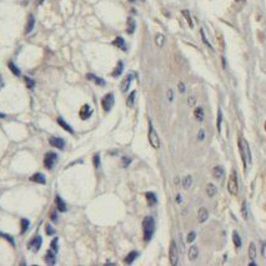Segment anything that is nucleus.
<instances>
[{
    "label": "nucleus",
    "instance_id": "f257e3e1",
    "mask_svg": "<svg viewBox=\"0 0 266 266\" xmlns=\"http://www.w3.org/2000/svg\"><path fill=\"white\" fill-rule=\"evenodd\" d=\"M239 151H240V155H241V160H242V164H244V168H245V171H246V166H247V162L251 164V151H250V148H249V144L246 140L244 139H239Z\"/></svg>",
    "mask_w": 266,
    "mask_h": 266
},
{
    "label": "nucleus",
    "instance_id": "f03ea898",
    "mask_svg": "<svg viewBox=\"0 0 266 266\" xmlns=\"http://www.w3.org/2000/svg\"><path fill=\"white\" fill-rule=\"evenodd\" d=\"M143 231H144V240L150 241L154 231H155V220L151 216H146L143 221Z\"/></svg>",
    "mask_w": 266,
    "mask_h": 266
},
{
    "label": "nucleus",
    "instance_id": "7ed1b4c3",
    "mask_svg": "<svg viewBox=\"0 0 266 266\" xmlns=\"http://www.w3.org/2000/svg\"><path fill=\"white\" fill-rule=\"evenodd\" d=\"M227 190L231 195H238L239 192V182H238V175L235 171H231L229 181H227Z\"/></svg>",
    "mask_w": 266,
    "mask_h": 266
},
{
    "label": "nucleus",
    "instance_id": "20e7f679",
    "mask_svg": "<svg viewBox=\"0 0 266 266\" xmlns=\"http://www.w3.org/2000/svg\"><path fill=\"white\" fill-rule=\"evenodd\" d=\"M149 143H150V145L154 149H159L160 148V139H159V135H157L156 130L154 129L151 121L149 122Z\"/></svg>",
    "mask_w": 266,
    "mask_h": 266
},
{
    "label": "nucleus",
    "instance_id": "39448f33",
    "mask_svg": "<svg viewBox=\"0 0 266 266\" xmlns=\"http://www.w3.org/2000/svg\"><path fill=\"white\" fill-rule=\"evenodd\" d=\"M169 259H170V264L173 266L178 265L179 261V251H178V246L175 241L170 242V249H169Z\"/></svg>",
    "mask_w": 266,
    "mask_h": 266
},
{
    "label": "nucleus",
    "instance_id": "423d86ee",
    "mask_svg": "<svg viewBox=\"0 0 266 266\" xmlns=\"http://www.w3.org/2000/svg\"><path fill=\"white\" fill-rule=\"evenodd\" d=\"M113 105H114V95L109 92L101 99V106L104 108L105 111H109L113 108Z\"/></svg>",
    "mask_w": 266,
    "mask_h": 266
},
{
    "label": "nucleus",
    "instance_id": "0eeeda50",
    "mask_svg": "<svg viewBox=\"0 0 266 266\" xmlns=\"http://www.w3.org/2000/svg\"><path fill=\"white\" fill-rule=\"evenodd\" d=\"M56 160H58V155L55 154V152H48L46 155H45V157H44V165H45V168L46 169H51L53 166L55 165V162H56Z\"/></svg>",
    "mask_w": 266,
    "mask_h": 266
},
{
    "label": "nucleus",
    "instance_id": "6e6552de",
    "mask_svg": "<svg viewBox=\"0 0 266 266\" xmlns=\"http://www.w3.org/2000/svg\"><path fill=\"white\" fill-rule=\"evenodd\" d=\"M41 244H43V239H41V236H35L34 239H32L30 242H29V249L30 250H32L34 252H38L39 250H40V247H41Z\"/></svg>",
    "mask_w": 266,
    "mask_h": 266
},
{
    "label": "nucleus",
    "instance_id": "1a4fd4ad",
    "mask_svg": "<svg viewBox=\"0 0 266 266\" xmlns=\"http://www.w3.org/2000/svg\"><path fill=\"white\" fill-rule=\"evenodd\" d=\"M49 143H50L51 146H54V148H56V149H64V146H65V141H64L61 138L51 136V138L49 139Z\"/></svg>",
    "mask_w": 266,
    "mask_h": 266
},
{
    "label": "nucleus",
    "instance_id": "9d476101",
    "mask_svg": "<svg viewBox=\"0 0 266 266\" xmlns=\"http://www.w3.org/2000/svg\"><path fill=\"white\" fill-rule=\"evenodd\" d=\"M91 114H92V110L90 109V106H89L88 104L84 105V106L81 108V110H80V118H81L83 120L89 119V118L91 116Z\"/></svg>",
    "mask_w": 266,
    "mask_h": 266
},
{
    "label": "nucleus",
    "instance_id": "9b49d317",
    "mask_svg": "<svg viewBox=\"0 0 266 266\" xmlns=\"http://www.w3.org/2000/svg\"><path fill=\"white\" fill-rule=\"evenodd\" d=\"M131 80H132V75H131V74H129V75H127V76L121 81L120 88H121V91H122V92H126V91L129 90L130 84H131Z\"/></svg>",
    "mask_w": 266,
    "mask_h": 266
},
{
    "label": "nucleus",
    "instance_id": "f8f14e48",
    "mask_svg": "<svg viewBox=\"0 0 266 266\" xmlns=\"http://www.w3.org/2000/svg\"><path fill=\"white\" fill-rule=\"evenodd\" d=\"M209 217V212L205 208H200L199 209V212H197V220L199 222H205Z\"/></svg>",
    "mask_w": 266,
    "mask_h": 266
},
{
    "label": "nucleus",
    "instance_id": "ddd939ff",
    "mask_svg": "<svg viewBox=\"0 0 266 266\" xmlns=\"http://www.w3.org/2000/svg\"><path fill=\"white\" fill-rule=\"evenodd\" d=\"M145 197H146V201L149 204V206H154L157 204V197L154 192H146L145 194Z\"/></svg>",
    "mask_w": 266,
    "mask_h": 266
},
{
    "label": "nucleus",
    "instance_id": "4468645a",
    "mask_svg": "<svg viewBox=\"0 0 266 266\" xmlns=\"http://www.w3.org/2000/svg\"><path fill=\"white\" fill-rule=\"evenodd\" d=\"M86 79L94 81L96 85H100V86H104V85H105V81H104L101 78H99V76H96V75H94V74H86Z\"/></svg>",
    "mask_w": 266,
    "mask_h": 266
},
{
    "label": "nucleus",
    "instance_id": "2eb2a0df",
    "mask_svg": "<svg viewBox=\"0 0 266 266\" xmlns=\"http://www.w3.org/2000/svg\"><path fill=\"white\" fill-rule=\"evenodd\" d=\"M30 181H32V182H38V184H45V182H46L45 176H44L43 174H40V173H36V174L32 175V176L30 178Z\"/></svg>",
    "mask_w": 266,
    "mask_h": 266
},
{
    "label": "nucleus",
    "instance_id": "dca6fc26",
    "mask_svg": "<svg viewBox=\"0 0 266 266\" xmlns=\"http://www.w3.org/2000/svg\"><path fill=\"white\" fill-rule=\"evenodd\" d=\"M34 25H35V19L32 15H29L28 18V23H26V26H25V34H29V32L34 29Z\"/></svg>",
    "mask_w": 266,
    "mask_h": 266
},
{
    "label": "nucleus",
    "instance_id": "f3484780",
    "mask_svg": "<svg viewBox=\"0 0 266 266\" xmlns=\"http://www.w3.org/2000/svg\"><path fill=\"white\" fill-rule=\"evenodd\" d=\"M45 262L48 265H54L55 264V252L53 250H49L46 254H45V257H44Z\"/></svg>",
    "mask_w": 266,
    "mask_h": 266
},
{
    "label": "nucleus",
    "instance_id": "a211bd4d",
    "mask_svg": "<svg viewBox=\"0 0 266 266\" xmlns=\"http://www.w3.org/2000/svg\"><path fill=\"white\" fill-rule=\"evenodd\" d=\"M55 204H56V208H58V210L59 211H61V212H65L66 210V204L64 203V200L60 197V196H56V199H55Z\"/></svg>",
    "mask_w": 266,
    "mask_h": 266
},
{
    "label": "nucleus",
    "instance_id": "6ab92c4d",
    "mask_svg": "<svg viewBox=\"0 0 266 266\" xmlns=\"http://www.w3.org/2000/svg\"><path fill=\"white\" fill-rule=\"evenodd\" d=\"M189 259L191 260V261H194V260H196L197 259V256H199V249H197V246H195V245H192L190 249H189Z\"/></svg>",
    "mask_w": 266,
    "mask_h": 266
},
{
    "label": "nucleus",
    "instance_id": "aec40b11",
    "mask_svg": "<svg viewBox=\"0 0 266 266\" xmlns=\"http://www.w3.org/2000/svg\"><path fill=\"white\" fill-rule=\"evenodd\" d=\"M135 28H136V23L132 18H127V28H126V31L127 34H132V32L135 31Z\"/></svg>",
    "mask_w": 266,
    "mask_h": 266
},
{
    "label": "nucleus",
    "instance_id": "412c9836",
    "mask_svg": "<svg viewBox=\"0 0 266 266\" xmlns=\"http://www.w3.org/2000/svg\"><path fill=\"white\" fill-rule=\"evenodd\" d=\"M113 45H115V46L120 48L121 50L126 51V44H125V40H124L121 36H118V38H116V39L113 41Z\"/></svg>",
    "mask_w": 266,
    "mask_h": 266
},
{
    "label": "nucleus",
    "instance_id": "4be33fe9",
    "mask_svg": "<svg viewBox=\"0 0 266 266\" xmlns=\"http://www.w3.org/2000/svg\"><path fill=\"white\" fill-rule=\"evenodd\" d=\"M224 174H225V171H224L222 166H215L214 170H212V175L215 179H221L224 176Z\"/></svg>",
    "mask_w": 266,
    "mask_h": 266
},
{
    "label": "nucleus",
    "instance_id": "5701e85b",
    "mask_svg": "<svg viewBox=\"0 0 266 266\" xmlns=\"http://www.w3.org/2000/svg\"><path fill=\"white\" fill-rule=\"evenodd\" d=\"M58 124H59V125H60V126H61L64 130H66V131H68V132H71V134L74 132V130L71 129V126H70L68 122H65V120H64L62 118H58Z\"/></svg>",
    "mask_w": 266,
    "mask_h": 266
},
{
    "label": "nucleus",
    "instance_id": "b1692460",
    "mask_svg": "<svg viewBox=\"0 0 266 266\" xmlns=\"http://www.w3.org/2000/svg\"><path fill=\"white\" fill-rule=\"evenodd\" d=\"M139 256V252L138 251H131V252H129L127 254V256L125 257V264H131V262H134V260L136 259Z\"/></svg>",
    "mask_w": 266,
    "mask_h": 266
},
{
    "label": "nucleus",
    "instance_id": "393cba45",
    "mask_svg": "<svg viewBox=\"0 0 266 266\" xmlns=\"http://www.w3.org/2000/svg\"><path fill=\"white\" fill-rule=\"evenodd\" d=\"M256 255H257L256 246H255L254 242H250V245H249V257H250V260H255Z\"/></svg>",
    "mask_w": 266,
    "mask_h": 266
},
{
    "label": "nucleus",
    "instance_id": "a878e982",
    "mask_svg": "<svg viewBox=\"0 0 266 266\" xmlns=\"http://www.w3.org/2000/svg\"><path fill=\"white\" fill-rule=\"evenodd\" d=\"M216 192H217L216 186H215L214 184H208V186H206V194H208V196H209V197H212V196L216 195Z\"/></svg>",
    "mask_w": 266,
    "mask_h": 266
},
{
    "label": "nucleus",
    "instance_id": "bb28decb",
    "mask_svg": "<svg viewBox=\"0 0 266 266\" xmlns=\"http://www.w3.org/2000/svg\"><path fill=\"white\" fill-rule=\"evenodd\" d=\"M232 241H234V245H235V247H241V238H240V235L238 234L236 231H234L232 232Z\"/></svg>",
    "mask_w": 266,
    "mask_h": 266
},
{
    "label": "nucleus",
    "instance_id": "cd10ccee",
    "mask_svg": "<svg viewBox=\"0 0 266 266\" xmlns=\"http://www.w3.org/2000/svg\"><path fill=\"white\" fill-rule=\"evenodd\" d=\"M191 184H192V178H191L190 175H187V176H185V178L182 179V187H184L185 190L190 189Z\"/></svg>",
    "mask_w": 266,
    "mask_h": 266
},
{
    "label": "nucleus",
    "instance_id": "c85d7f7f",
    "mask_svg": "<svg viewBox=\"0 0 266 266\" xmlns=\"http://www.w3.org/2000/svg\"><path fill=\"white\" fill-rule=\"evenodd\" d=\"M194 115H195V118H196L199 121H203V120H204V109H203V108H196Z\"/></svg>",
    "mask_w": 266,
    "mask_h": 266
},
{
    "label": "nucleus",
    "instance_id": "c756f323",
    "mask_svg": "<svg viewBox=\"0 0 266 266\" xmlns=\"http://www.w3.org/2000/svg\"><path fill=\"white\" fill-rule=\"evenodd\" d=\"M181 14L184 15V18H185V20L187 21L189 26H190V28H192V26H194V23H192V19H191L190 11H189V10H182V11H181Z\"/></svg>",
    "mask_w": 266,
    "mask_h": 266
},
{
    "label": "nucleus",
    "instance_id": "7c9ffc66",
    "mask_svg": "<svg viewBox=\"0 0 266 266\" xmlns=\"http://www.w3.org/2000/svg\"><path fill=\"white\" fill-rule=\"evenodd\" d=\"M8 66H9V69H10V71L14 74V75H16V76H20V70H19V68L18 66L13 62V61H10L9 64H8Z\"/></svg>",
    "mask_w": 266,
    "mask_h": 266
},
{
    "label": "nucleus",
    "instance_id": "2f4dec72",
    "mask_svg": "<svg viewBox=\"0 0 266 266\" xmlns=\"http://www.w3.org/2000/svg\"><path fill=\"white\" fill-rule=\"evenodd\" d=\"M122 68H124V64H122V61H119L118 62V66H116V69H115V71H113L111 73V75L113 76H119V75H121V73H122Z\"/></svg>",
    "mask_w": 266,
    "mask_h": 266
},
{
    "label": "nucleus",
    "instance_id": "473e14b6",
    "mask_svg": "<svg viewBox=\"0 0 266 266\" xmlns=\"http://www.w3.org/2000/svg\"><path fill=\"white\" fill-rule=\"evenodd\" d=\"M135 96H136V91H131V94L129 95L127 100H126V105L129 108H131L132 105H134V101H135Z\"/></svg>",
    "mask_w": 266,
    "mask_h": 266
},
{
    "label": "nucleus",
    "instance_id": "72a5a7b5",
    "mask_svg": "<svg viewBox=\"0 0 266 266\" xmlns=\"http://www.w3.org/2000/svg\"><path fill=\"white\" fill-rule=\"evenodd\" d=\"M155 43H156V45H157L159 48H161V46L164 45V43H165V36H164L162 34H157V35L155 36Z\"/></svg>",
    "mask_w": 266,
    "mask_h": 266
},
{
    "label": "nucleus",
    "instance_id": "f704fd0d",
    "mask_svg": "<svg viewBox=\"0 0 266 266\" xmlns=\"http://www.w3.org/2000/svg\"><path fill=\"white\" fill-rule=\"evenodd\" d=\"M221 122H222V111H221V109H219L217 110V125H216L219 132L221 131Z\"/></svg>",
    "mask_w": 266,
    "mask_h": 266
},
{
    "label": "nucleus",
    "instance_id": "c9c22d12",
    "mask_svg": "<svg viewBox=\"0 0 266 266\" xmlns=\"http://www.w3.org/2000/svg\"><path fill=\"white\" fill-rule=\"evenodd\" d=\"M29 225H30V222H29V220L28 219H21V234H24V232L28 230V227H29Z\"/></svg>",
    "mask_w": 266,
    "mask_h": 266
},
{
    "label": "nucleus",
    "instance_id": "e433bc0d",
    "mask_svg": "<svg viewBox=\"0 0 266 266\" xmlns=\"http://www.w3.org/2000/svg\"><path fill=\"white\" fill-rule=\"evenodd\" d=\"M200 34H201V38H203V41H204V44H205V45H208V48L212 49V45L209 43V40H208L206 35H205V32H204V29H200Z\"/></svg>",
    "mask_w": 266,
    "mask_h": 266
},
{
    "label": "nucleus",
    "instance_id": "4c0bfd02",
    "mask_svg": "<svg viewBox=\"0 0 266 266\" xmlns=\"http://www.w3.org/2000/svg\"><path fill=\"white\" fill-rule=\"evenodd\" d=\"M58 241H59V239L58 238H54V240L51 241V244H50V247H51V250L56 254L58 252V250H59V247H58Z\"/></svg>",
    "mask_w": 266,
    "mask_h": 266
},
{
    "label": "nucleus",
    "instance_id": "58836bf2",
    "mask_svg": "<svg viewBox=\"0 0 266 266\" xmlns=\"http://www.w3.org/2000/svg\"><path fill=\"white\" fill-rule=\"evenodd\" d=\"M241 212H242V217L246 220V219H247V216H249V214H247V204H246V201H244V203H242Z\"/></svg>",
    "mask_w": 266,
    "mask_h": 266
},
{
    "label": "nucleus",
    "instance_id": "ea45409f",
    "mask_svg": "<svg viewBox=\"0 0 266 266\" xmlns=\"http://www.w3.org/2000/svg\"><path fill=\"white\" fill-rule=\"evenodd\" d=\"M24 80H25V84H26V86H28L29 89H32V88H34V85H35L34 80H31V79L28 78V76H24Z\"/></svg>",
    "mask_w": 266,
    "mask_h": 266
},
{
    "label": "nucleus",
    "instance_id": "a19ab883",
    "mask_svg": "<svg viewBox=\"0 0 266 266\" xmlns=\"http://www.w3.org/2000/svg\"><path fill=\"white\" fill-rule=\"evenodd\" d=\"M121 160H122V166H124V168H127V166L131 164V157L124 156V157H121Z\"/></svg>",
    "mask_w": 266,
    "mask_h": 266
},
{
    "label": "nucleus",
    "instance_id": "79ce46f5",
    "mask_svg": "<svg viewBox=\"0 0 266 266\" xmlns=\"http://www.w3.org/2000/svg\"><path fill=\"white\" fill-rule=\"evenodd\" d=\"M195 238H196V232H195V231H191V232H189L186 241H187V242H192V241L195 240Z\"/></svg>",
    "mask_w": 266,
    "mask_h": 266
},
{
    "label": "nucleus",
    "instance_id": "37998d69",
    "mask_svg": "<svg viewBox=\"0 0 266 266\" xmlns=\"http://www.w3.org/2000/svg\"><path fill=\"white\" fill-rule=\"evenodd\" d=\"M0 236L2 238H4V239H6L11 245H14V239L10 236V235H8V234H3V232H0Z\"/></svg>",
    "mask_w": 266,
    "mask_h": 266
},
{
    "label": "nucleus",
    "instance_id": "c03bdc74",
    "mask_svg": "<svg viewBox=\"0 0 266 266\" xmlns=\"http://www.w3.org/2000/svg\"><path fill=\"white\" fill-rule=\"evenodd\" d=\"M99 165H100V156H99V154H95L94 155V166L95 168H99Z\"/></svg>",
    "mask_w": 266,
    "mask_h": 266
},
{
    "label": "nucleus",
    "instance_id": "a18cd8bd",
    "mask_svg": "<svg viewBox=\"0 0 266 266\" xmlns=\"http://www.w3.org/2000/svg\"><path fill=\"white\" fill-rule=\"evenodd\" d=\"M195 104H196V99H195L194 96H190V97H187V105H189L190 108H192Z\"/></svg>",
    "mask_w": 266,
    "mask_h": 266
},
{
    "label": "nucleus",
    "instance_id": "49530a36",
    "mask_svg": "<svg viewBox=\"0 0 266 266\" xmlns=\"http://www.w3.org/2000/svg\"><path fill=\"white\" fill-rule=\"evenodd\" d=\"M50 219H51L53 222H58V214H56L55 210H53V211L50 212Z\"/></svg>",
    "mask_w": 266,
    "mask_h": 266
},
{
    "label": "nucleus",
    "instance_id": "de8ad7c7",
    "mask_svg": "<svg viewBox=\"0 0 266 266\" xmlns=\"http://www.w3.org/2000/svg\"><path fill=\"white\" fill-rule=\"evenodd\" d=\"M45 230H46V234H48V235H53L54 232H55V230H54L50 225H46V226H45Z\"/></svg>",
    "mask_w": 266,
    "mask_h": 266
},
{
    "label": "nucleus",
    "instance_id": "09e8293b",
    "mask_svg": "<svg viewBox=\"0 0 266 266\" xmlns=\"http://www.w3.org/2000/svg\"><path fill=\"white\" fill-rule=\"evenodd\" d=\"M168 100H169V101H173V100H174V92H173L171 89L168 90Z\"/></svg>",
    "mask_w": 266,
    "mask_h": 266
},
{
    "label": "nucleus",
    "instance_id": "8fccbe9b",
    "mask_svg": "<svg viewBox=\"0 0 266 266\" xmlns=\"http://www.w3.org/2000/svg\"><path fill=\"white\" fill-rule=\"evenodd\" d=\"M197 139H199V140H204V139H205V131H204V130H200V131H199Z\"/></svg>",
    "mask_w": 266,
    "mask_h": 266
},
{
    "label": "nucleus",
    "instance_id": "3c124183",
    "mask_svg": "<svg viewBox=\"0 0 266 266\" xmlns=\"http://www.w3.org/2000/svg\"><path fill=\"white\" fill-rule=\"evenodd\" d=\"M179 91L180 92H185V85H184V83H179Z\"/></svg>",
    "mask_w": 266,
    "mask_h": 266
},
{
    "label": "nucleus",
    "instance_id": "603ef678",
    "mask_svg": "<svg viewBox=\"0 0 266 266\" xmlns=\"http://www.w3.org/2000/svg\"><path fill=\"white\" fill-rule=\"evenodd\" d=\"M176 203H178V204H180V203H181V195H180V194L176 196Z\"/></svg>",
    "mask_w": 266,
    "mask_h": 266
},
{
    "label": "nucleus",
    "instance_id": "864d4df0",
    "mask_svg": "<svg viewBox=\"0 0 266 266\" xmlns=\"http://www.w3.org/2000/svg\"><path fill=\"white\" fill-rule=\"evenodd\" d=\"M3 85H4V83H3V79H2V76H0V89L3 88Z\"/></svg>",
    "mask_w": 266,
    "mask_h": 266
},
{
    "label": "nucleus",
    "instance_id": "5fc2aeb1",
    "mask_svg": "<svg viewBox=\"0 0 266 266\" xmlns=\"http://www.w3.org/2000/svg\"><path fill=\"white\" fill-rule=\"evenodd\" d=\"M249 265H250V266H256V262H254V261H251V262H250Z\"/></svg>",
    "mask_w": 266,
    "mask_h": 266
},
{
    "label": "nucleus",
    "instance_id": "6e6d98bb",
    "mask_svg": "<svg viewBox=\"0 0 266 266\" xmlns=\"http://www.w3.org/2000/svg\"><path fill=\"white\" fill-rule=\"evenodd\" d=\"M3 118H5V114H3V113H0V119H3Z\"/></svg>",
    "mask_w": 266,
    "mask_h": 266
},
{
    "label": "nucleus",
    "instance_id": "4d7b16f0",
    "mask_svg": "<svg viewBox=\"0 0 266 266\" xmlns=\"http://www.w3.org/2000/svg\"><path fill=\"white\" fill-rule=\"evenodd\" d=\"M236 3H241V2H244V0H235Z\"/></svg>",
    "mask_w": 266,
    "mask_h": 266
},
{
    "label": "nucleus",
    "instance_id": "13d9d810",
    "mask_svg": "<svg viewBox=\"0 0 266 266\" xmlns=\"http://www.w3.org/2000/svg\"><path fill=\"white\" fill-rule=\"evenodd\" d=\"M264 127H265V131H266V121H265V125H264Z\"/></svg>",
    "mask_w": 266,
    "mask_h": 266
},
{
    "label": "nucleus",
    "instance_id": "bf43d9fd",
    "mask_svg": "<svg viewBox=\"0 0 266 266\" xmlns=\"http://www.w3.org/2000/svg\"><path fill=\"white\" fill-rule=\"evenodd\" d=\"M130 2H135V0H130Z\"/></svg>",
    "mask_w": 266,
    "mask_h": 266
}]
</instances>
